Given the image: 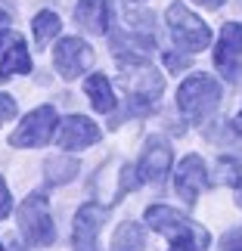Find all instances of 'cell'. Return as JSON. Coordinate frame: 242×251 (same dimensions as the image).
Returning a JSON list of instances; mask_svg holds the SVG:
<instances>
[{
	"label": "cell",
	"instance_id": "1",
	"mask_svg": "<svg viewBox=\"0 0 242 251\" xmlns=\"http://www.w3.org/2000/svg\"><path fill=\"white\" fill-rule=\"evenodd\" d=\"M146 224L171 242V251H205L208 248V233L199 224H192L168 205H152L146 208Z\"/></svg>",
	"mask_w": 242,
	"mask_h": 251
},
{
	"label": "cell",
	"instance_id": "2",
	"mask_svg": "<svg viewBox=\"0 0 242 251\" xmlns=\"http://www.w3.org/2000/svg\"><path fill=\"white\" fill-rule=\"evenodd\" d=\"M220 102V84L211 75H189L177 90V105L192 124H205Z\"/></svg>",
	"mask_w": 242,
	"mask_h": 251
},
{
	"label": "cell",
	"instance_id": "3",
	"mask_svg": "<svg viewBox=\"0 0 242 251\" xmlns=\"http://www.w3.org/2000/svg\"><path fill=\"white\" fill-rule=\"evenodd\" d=\"M121 84L134 102V112H149L161 100L164 81L161 75L146 62H121Z\"/></svg>",
	"mask_w": 242,
	"mask_h": 251
},
{
	"label": "cell",
	"instance_id": "4",
	"mask_svg": "<svg viewBox=\"0 0 242 251\" xmlns=\"http://www.w3.org/2000/svg\"><path fill=\"white\" fill-rule=\"evenodd\" d=\"M168 28H171V37H174V44L180 47L183 53H199V50H205V47L211 44V31H208V25L202 22V19L192 13V9H187V3H171L168 6Z\"/></svg>",
	"mask_w": 242,
	"mask_h": 251
},
{
	"label": "cell",
	"instance_id": "5",
	"mask_svg": "<svg viewBox=\"0 0 242 251\" xmlns=\"http://www.w3.org/2000/svg\"><path fill=\"white\" fill-rule=\"evenodd\" d=\"M19 226H22V236L28 239V245H34V248L53 245L56 229H53V220H50L47 199L41 196V192L28 196L22 205H19Z\"/></svg>",
	"mask_w": 242,
	"mask_h": 251
},
{
	"label": "cell",
	"instance_id": "6",
	"mask_svg": "<svg viewBox=\"0 0 242 251\" xmlns=\"http://www.w3.org/2000/svg\"><path fill=\"white\" fill-rule=\"evenodd\" d=\"M59 127V118H56V109L53 105H37L34 112H28L22 124L16 127V133L9 137L16 149H31V146H47L50 137Z\"/></svg>",
	"mask_w": 242,
	"mask_h": 251
},
{
	"label": "cell",
	"instance_id": "7",
	"mask_svg": "<svg viewBox=\"0 0 242 251\" xmlns=\"http://www.w3.org/2000/svg\"><path fill=\"white\" fill-rule=\"evenodd\" d=\"M109 217V208L87 201L75 217V233H72V245L75 251H100V229Z\"/></svg>",
	"mask_w": 242,
	"mask_h": 251
},
{
	"label": "cell",
	"instance_id": "8",
	"mask_svg": "<svg viewBox=\"0 0 242 251\" xmlns=\"http://www.w3.org/2000/svg\"><path fill=\"white\" fill-rule=\"evenodd\" d=\"M239 59H242V25L239 22H227L220 28L217 47H215V65L220 75H227L230 81L239 78Z\"/></svg>",
	"mask_w": 242,
	"mask_h": 251
},
{
	"label": "cell",
	"instance_id": "9",
	"mask_svg": "<svg viewBox=\"0 0 242 251\" xmlns=\"http://www.w3.org/2000/svg\"><path fill=\"white\" fill-rule=\"evenodd\" d=\"M90 62H93V53L81 37H62L53 50V65L65 81H75Z\"/></svg>",
	"mask_w": 242,
	"mask_h": 251
},
{
	"label": "cell",
	"instance_id": "10",
	"mask_svg": "<svg viewBox=\"0 0 242 251\" xmlns=\"http://www.w3.org/2000/svg\"><path fill=\"white\" fill-rule=\"evenodd\" d=\"M211 186V177H208V168L199 155H187L180 161L177 174H174V189H177L180 199H187L189 205L199 199V192H205Z\"/></svg>",
	"mask_w": 242,
	"mask_h": 251
},
{
	"label": "cell",
	"instance_id": "11",
	"mask_svg": "<svg viewBox=\"0 0 242 251\" xmlns=\"http://www.w3.org/2000/svg\"><path fill=\"white\" fill-rule=\"evenodd\" d=\"M137 171L146 183H161L164 174L171 171V146L161 137H149L146 149H143V155L137 161Z\"/></svg>",
	"mask_w": 242,
	"mask_h": 251
},
{
	"label": "cell",
	"instance_id": "12",
	"mask_svg": "<svg viewBox=\"0 0 242 251\" xmlns=\"http://www.w3.org/2000/svg\"><path fill=\"white\" fill-rule=\"evenodd\" d=\"M56 140H59V149H84V146H93L100 140V127L90 118H84V115H69L59 124Z\"/></svg>",
	"mask_w": 242,
	"mask_h": 251
},
{
	"label": "cell",
	"instance_id": "13",
	"mask_svg": "<svg viewBox=\"0 0 242 251\" xmlns=\"http://www.w3.org/2000/svg\"><path fill=\"white\" fill-rule=\"evenodd\" d=\"M118 62H146V56L156 50L152 37H137V34H124V31H115L109 37Z\"/></svg>",
	"mask_w": 242,
	"mask_h": 251
},
{
	"label": "cell",
	"instance_id": "14",
	"mask_svg": "<svg viewBox=\"0 0 242 251\" xmlns=\"http://www.w3.org/2000/svg\"><path fill=\"white\" fill-rule=\"evenodd\" d=\"M75 19H78V25L87 28L90 34H106L109 31V22H112V9H109L106 0H78Z\"/></svg>",
	"mask_w": 242,
	"mask_h": 251
},
{
	"label": "cell",
	"instance_id": "15",
	"mask_svg": "<svg viewBox=\"0 0 242 251\" xmlns=\"http://www.w3.org/2000/svg\"><path fill=\"white\" fill-rule=\"evenodd\" d=\"M31 72V56L22 37H13V44L6 47V56L0 62V84H6L13 75H28Z\"/></svg>",
	"mask_w": 242,
	"mask_h": 251
},
{
	"label": "cell",
	"instance_id": "16",
	"mask_svg": "<svg viewBox=\"0 0 242 251\" xmlns=\"http://www.w3.org/2000/svg\"><path fill=\"white\" fill-rule=\"evenodd\" d=\"M84 90H87V100L93 102V109L96 112H103V115H109L115 109V93H112V81L106 78V75H90L84 84Z\"/></svg>",
	"mask_w": 242,
	"mask_h": 251
},
{
	"label": "cell",
	"instance_id": "17",
	"mask_svg": "<svg viewBox=\"0 0 242 251\" xmlns=\"http://www.w3.org/2000/svg\"><path fill=\"white\" fill-rule=\"evenodd\" d=\"M143 248H146V233H143L140 224L128 220V224H121L118 229H115L112 251H143Z\"/></svg>",
	"mask_w": 242,
	"mask_h": 251
},
{
	"label": "cell",
	"instance_id": "18",
	"mask_svg": "<svg viewBox=\"0 0 242 251\" xmlns=\"http://www.w3.org/2000/svg\"><path fill=\"white\" fill-rule=\"evenodd\" d=\"M31 31H34V37H37V47H47L56 34L62 31L59 16L50 13V9H47V13H37V16H34V22H31Z\"/></svg>",
	"mask_w": 242,
	"mask_h": 251
},
{
	"label": "cell",
	"instance_id": "19",
	"mask_svg": "<svg viewBox=\"0 0 242 251\" xmlns=\"http://www.w3.org/2000/svg\"><path fill=\"white\" fill-rule=\"evenodd\" d=\"M47 183H69L75 180V174H78V161L75 158H62V155H53L50 161H47Z\"/></svg>",
	"mask_w": 242,
	"mask_h": 251
},
{
	"label": "cell",
	"instance_id": "20",
	"mask_svg": "<svg viewBox=\"0 0 242 251\" xmlns=\"http://www.w3.org/2000/svg\"><path fill=\"white\" fill-rule=\"evenodd\" d=\"M217 183H224V186H239L242 183V165L236 158H220L217 161Z\"/></svg>",
	"mask_w": 242,
	"mask_h": 251
},
{
	"label": "cell",
	"instance_id": "21",
	"mask_svg": "<svg viewBox=\"0 0 242 251\" xmlns=\"http://www.w3.org/2000/svg\"><path fill=\"white\" fill-rule=\"evenodd\" d=\"M9 118H16V100L6 93H0V124H6Z\"/></svg>",
	"mask_w": 242,
	"mask_h": 251
},
{
	"label": "cell",
	"instance_id": "22",
	"mask_svg": "<svg viewBox=\"0 0 242 251\" xmlns=\"http://www.w3.org/2000/svg\"><path fill=\"white\" fill-rule=\"evenodd\" d=\"M9 211H13V196H9V189H6V180L0 177V220H3Z\"/></svg>",
	"mask_w": 242,
	"mask_h": 251
},
{
	"label": "cell",
	"instance_id": "23",
	"mask_svg": "<svg viewBox=\"0 0 242 251\" xmlns=\"http://www.w3.org/2000/svg\"><path fill=\"white\" fill-rule=\"evenodd\" d=\"M220 251H242V229H236V233L224 236V242H220Z\"/></svg>",
	"mask_w": 242,
	"mask_h": 251
},
{
	"label": "cell",
	"instance_id": "24",
	"mask_svg": "<svg viewBox=\"0 0 242 251\" xmlns=\"http://www.w3.org/2000/svg\"><path fill=\"white\" fill-rule=\"evenodd\" d=\"M196 3H202L205 9H220V6H224V0H196Z\"/></svg>",
	"mask_w": 242,
	"mask_h": 251
},
{
	"label": "cell",
	"instance_id": "25",
	"mask_svg": "<svg viewBox=\"0 0 242 251\" xmlns=\"http://www.w3.org/2000/svg\"><path fill=\"white\" fill-rule=\"evenodd\" d=\"M9 41H13V34H9V28H0V47H3V44H9Z\"/></svg>",
	"mask_w": 242,
	"mask_h": 251
},
{
	"label": "cell",
	"instance_id": "26",
	"mask_svg": "<svg viewBox=\"0 0 242 251\" xmlns=\"http://www.w3.org/2000/svg\"><path fill=\"white\" fill-rule=\"evenodd\" d=\"M230 127H233L236 133H239V137H242V112L236 115V118H233V124H230Z\"/></svg>",
	"mask_w": 242,
	"mask_h": 251
},
{
	"label": "cell",
	"instance_id": "27",
	"mask_svg": "<svg viewBox=\"0 0 242 251\" xmlns=\"http://www.w3.org/2000/svg\"><path fill=\"white\" fill-rule=\"evenodd\" d=\"M236 205L242 208V183H239V186H236Z\"/></svg>",
	"mask_w": 242,
	"mask_h": 251
},
{
	"label": "cell",
	"instance_id": "28",
	"mask_svg": "<svg viewBox=\"0 0 242 251\" xmlns=\"http://www.w3.org/2000/svg\"><path fill=\"white\" fill-rule=\"evenodd\" d=\"M0 251H6V248H3V245H0Z\"/></svg>",
	"mask_w": 242,
	"mask_h": 251
}]
</instances>
